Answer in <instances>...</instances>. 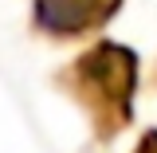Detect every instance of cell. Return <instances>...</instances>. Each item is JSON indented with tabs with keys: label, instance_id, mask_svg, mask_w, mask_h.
I'll return each instance as SVG.
<instances>
[{
	"label": "cell",
	"instance_id": "1",
	"mask_svg": "<svg viewBox=\"0 0 157 153\" xmlns=\"http://www.w3.org/2000/svg\"><path fill=\"white\" fill-rule=\"evenodd\" d=\"M134 78L137 55L118 43H98L71 67V90L94 114L102 137H114L134 110Z\"/></svg>",
	"mask_w": 157,
	"mask_h": 153
},
{
	"label": "cell",
	"instance_id": "2",
	"mask_svg": "<svg viewBox=\"0 0 157 153\" xmlns=\"http://www.w3.org/2000/svg\"><path fill=\"white\" fill-rule=\"evenodd\" d=\"M122 0H36V24L51 36H82L110 20Z\"/></svg>",
	"mask_w": 157,
	"mask_h": 153
}]
</instances>
